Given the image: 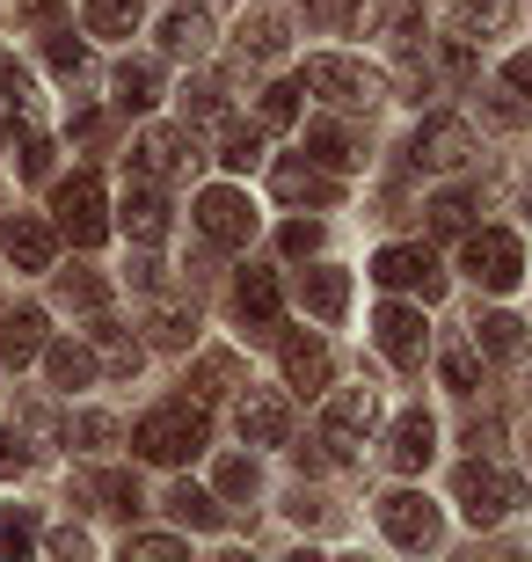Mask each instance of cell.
I'll return each instance as SVG.
<instances>
[{"label": "cell", "mask_w": 532, "mask_h": 562, "mask_svg": "<svg viewBox=\"0 0 532 562\" xmlns=\"http://www.w3.org/2000/svg\"><path fill=\"white\" fill-rule=\"evenodd\" d=\"M132 453L154 460V468H183V460L205 453V402H168L154 417L132 424Z\"/></svg>", "instance_id": "cell-1"}, {"label": "cell", "mask_w": 532, "mask_h": 562, "mask_svg": "<svg viewBox=\"0 0 532 562\" xmlns=\"http://www.w3.org/2000/svg\"><path fill=\"white\" fill-rule=\"evenodd\" d=\"M452 497H460V512H467V526H503L525 504V482L503 475V468H489V460L474 453L460 475H452Z\"/></svg>", "instance_id": "cell-2"}, {"label": "cell", "mask_w": 532, "mask_h": 562, "mask_svg": "<svg viewBox=\"0 0 532 562\" xmlns=\"http://www.w3.org/2000/svg\"><path fill=\"white\" fill-rule=\"evenodd\" d=\"M372 424H380V387H336L314 446L328 453V468H343V460H358V446H365Z\"/></svg>", "instance_id": "cell-3"}, {"label": "cell", "mask_w": 532, "mask_h": 562, "mask_svg": "<svg viewBox=\"0 0 532 562\" xmlns=\"http://www.w3.org/2000/svg\"><path fill=\"white\" fill-rule=\"evenodd\" d=\"M197 132L190 125H146L139 139H132V176H146V183H176V176H197Z\"/></svg>", "instance_id": "cell-4"}, {"label": "cell", "mask_w": 532, "mask_h": 562, "mask_svg": "<svg viewBox=\"0 0 532 562\" xmlns=\"http://www.w3.org/2000/svg\"><path fill=\"white\" fill-rule=\"evenodd\" d=\"M299 88H314V95L336 103V110H372L380 95H387V81H380L372 66H358V59H307Z\"/></svg>", "instance_id": "cell-5"}, {"label": "cell", "mask_w": 532, "mask_h": 562, "mask_svg": "<svg viewBox=\"0 0 532 562\" xmlns=\"http://www.w3.org/2000/svg\"><path fill=\"white\" fill-rule=\"evenodd\" d=\"M460 263H467L474 285H489V292H518V278H525V249H518V234L503 227H467V249H460Z\"/></svg>", "instance_id": "cell-6"}, {"label": "cell", "mask_w": 532, "mask_h": 562, "mask_svg": "<svg viewBox=\"0 0 532 562\" xmlns=\"http://www.w3.org/2000/svg\"><path fill=\"white\" fill-rule=\"evenodd\" d=\"M52 212H59V234H73V249H95L110 234V212H103V183L95 176H66L59 190H52Z\"/></svg>", "instance_id": "cell-7"}, {"label": "cell", "mask_w": 532, "mask_h": 562, "mask_svg": "<svg viewBox=\"0 0 532 562\" xmlns=\"http://www.w3.org/2000/svg\"><path fill=\"white\" fill-rule=\"evenodd\" d=\"M197 234H205L212 249H248V234H256V205H248V190L212 183L205 198H197Z\"/></svg>", "instance_id": "cell-8"}, {"label": "cell", "mask_w": 532, "mask_h": 562, "mask_svg": "<svg viewBox=\"0 0 532 562\" xmlns=\"http://www.w3.org/2000/svg\"><path fill=\"white\" fill-rule=\"evenodd\" d=\"M409 161L430 168V176H452V168H467V161H474V132H467V117H423V125H416V139H409Z\"/></svg>", "instance_id": "cell-9"}, {"label": "cell", "mask_w": 532, "mask_h": 562, "mask_svg": "<svg viewBox=\"0 0 532 562\" xmlns=\"http://www.w3.org/2000/svg\"><path fill=\"white\" fill-rule=\"evenodd\" d=\"M372 336H380V351H387L401 373H416V366H423V351H430L423 307H401V300H387V307L372 314Z\"/></svg>", "instance_id": "cell-10"}, {"label": "cell", "mask_w": 532, "mask_h": 562, "mask_svg": "<svg viewBox=\"0 0 532 562\" xmlns=\"http://www.w3.org/2000/svg\"><path fill=\"white\" fill-rule=\"evenodd\" d=\"M380 533L394 548H438V504L416 490H394V497H380Z\"/></svg>", "instance_id": "cell-11"}, {"label": "cell", "mask_w": 532, "mask_h": 562, "mask_svg": "<svg viewBox=\"0 0 532 562\" xmlns=\"http://www.w3.org/2000/svg\"><path fill=\"white\" fill-rule=\"evenodd\" d=\"M372 278H380L387 292H423V300H438V292H445V278H438L430 249H409V241H394V249L372 256Z\"/></svg>", "instance_id": "cell-12"}, {"label": "cell", "mask_w": 532, "mask_h": 562, "mask_svg": "<svg viewBox=\"0 0 532 562\" xmlns=\"http://www.w3.org/2000/svg\"><path fill=\"white\" fill-rule=\"evenodd\" d=\"M0 249L15 271H52V256H59V227L37 220V212H15L8 227H0Z\"/></svg>", "instance_id": "cell-13"}, {"label": "cell", "mask_w": 532, "mask_h": 562, "mask_svg": "<svg viewBox=\"0 0 532 562\" xmlns=\"http://www.w3.org/2000/svg\"><path fill=\"white\" fill-rule=\"evenodd\" d=\"M241 438L248 446H285L292 438V409L278 387H248L241 395Z\"/></svg>", "instance_id": "cell-14"}, {"label": "cell", "mask_w": 532, "mask_h": 562, "mask_svg": "<svg viewBox=\"0 0 532 562\" xmlns=\"http://www.w3.org/2000/svg\"><path fill=\"white\" fill-rule=\"evenodd\" d=\"M270 183H278V198H285V205H336V198H343V190H336V176H328L321 161H278V176H270Z\"/></svg>", "instance_id": "cell-15"}, {"label": "cell", "mask_w": 532, "mask_h": 562, "mask_svg": "<svg viewBox=\"0 0 532 562\" xmlns=\"http://www.w3.org/2000/svg\"><path fill=\"white\" fill-rule=\"evenodd\" d=\"M44 351V307H0V366H30Z\"/></svg>", "instance_id": "cell-16"}, {"label": "cell", "mask_w": 532, "mask_h": 562, "mask_svg": "<svg viewBox=\"0 0 532 562\" xmlns=\"http://www.w3.org/2000/svg\"><path fill=\"white\" fill-rule=\"evenodd\" d=\"M430 453H438V424H430L423 409H409V417L394 424V438H387V460L401 468V475H416V468H430Z\"/></svg>", "instance_id": "cell-17"}, {"label": "cell", "mask_w": 532, "mask_h": 562, "mask_svg": "<svg viewBox=\"0 0 532 562\" xmlns=\"http://www.w3.org/2000/svg\"><path fill=\"white\" fill-rule=\"evenodd\" d=\"M124 234H132V241H146V249L168 234V198H161V183H146V176H139V190H124Z\"/></svg>", "instance_id": "cell-18"}, {"label": "cell", "mask_w": 532, "mask_h": 562, "mask_svg": "<svg viewBox=\"0 0 532 562\" xmlns=\"http://www.w3.org/2000/svg\"><path fill=\"white\" fill-rule=\"evenodd\" d=\"M161 52L168 59H205L212 52V15L205 8H176V15H161Z\"/></svg>", "instance_id": "cell-19"}, {"label": "cell", "mask_w": 532, "mask_h": 562, "mask_svg": "<svg viewBox=\"0 0 532 562\" xmlns=\"http://www.w3.org/2000/svg\"><path fill=\"white\" fill-rule=\"evenodd\" d=\"M37 358H44V373H52V387H66V395L95 380V351H88V344H73V336H59V344L44 336V351H37Z\"/></svg>", "instance_id": "cell-20"}, {"label": "cell", "mask_w": 532, "mask_h": 562, "mask_svg": "<svg viewBox=\"0 0 532 562\" xmlns=\"http://www.w3.org/2000/svg\"><path fill=\"white\" fill-rule=\"evenodd\" d=\"M234 307H241L248 336H270V329H278V278H270V271H248L241 285H234Z\"/></svg>", "instance_id": "cell-21"}, {"label": "cell", "mask_w": 532, "mask_h": 562, "mask_svg": "<svg viewBox=\"0 0 532 562\" xmlns=\"http://www.w3.org/2000/svg\"><path fill=\"white\" fill-rule=\"evenodd\" d=\"M285 380L299 395H321L328 387V344L321 336H285Z\"/></svg>", "instance_id": "cell-22"}, {"label": "cell", "mask_w": 532, "mask_h": 562, "mask_svg": "<svg viewBox=\"0 0 532 562\" xmlns=\"http://www.w3.org/2000/svg\"><path fill=\"white\" fill-rule=\"evenodd\" d=\"M241 59H256V66H278V59H285V15H270V8L241 15Z\"/></svg>", "instance_id": "cell-23"}, {"label": "cell", "mask_w": 532, "mask_h": 562, "mask_svg": "<svg viewBox=\"0 0 532 562\" xmlns=\"http://www.w3.org/2000/svg\"><path fill=\"white\" fill-rule=\"evenodd\" d=\"M168 512H176V526H190V533L226 526V504L212 497V490H197V482H176V490H168Z\"/></svg>", "instance_id": "cell-24"}, {"label": "cell", "mask_w": 532, "mask_h": 562, "mask_svg": "<svg viewBox=\"0 0 532 562\" xmlns=\"http://www.w3.org/2000/svg\"><path fill=\"white\" fill-rule=\"evenodd\" d=\"M190 336H197V307H183V300H161V307L146 314V344L154 351H183Z\"/></svg>", "instance_id": "cell-25"}, {"label": "cell", "mask_w": 532, "mask_h": 562, "mask_svg": "<svg viewBox=\"0 0 532 562\" xmlns=\"http://www.w3.org/2000/svg\"><path fill=\"white\" fill-rule=\"evenodd\" d=\"M474 351L518 366V358H525V322H518V314H482V322H474Z\"/></svg>", "instance_id": "cell-26"}, {"label": "cell", "mask_w": 532, "mask_h": 562, "mask_svg": "<svg viewBox=\"0 0 532 562\" xmlns=\"http://www.w3.org/2000/svg\"><path fill=\"white\" fill-rule=\"evenodd\" d=\"M299 300H307L314 322H343V307H350V278H343V271H307V278H299Z\"/></svg>", "instance_id": "cell-27"}, {"label": "cell", "mask_w": 532, "mask_h": 562, "mask_svg": "<svg viewBox=\"0 0 532 562\" xmlns=\"http://www.w3.org/2000/svg\"><path fill=\"white\" fill-rule=\"evenodd\" d=\"M81 497H95V512H110V519H132V512H139V482L95 468V475H81Z\"/></svg>", "instance_id": "cell-28"}, {"label": "cell", "mask_w": 532, "mask_h": 562, "mask_svg": "<svg viewBox=\"0 0 532 562\" xmlns=\"http://www.w3.org/2000/svg\"><path fill=\"white\" fill-rule=\"evenodd\" d=\"M307 154L321 168H358V161H365V146L350 139L343 125H328V117H321V125H307Z\"/></svg>", "instance_id": "cell-29"}, {"label": "cell", "mask_w": 532, "mask_h": 562, "mask_svg": "<svg viewBox=\"0 0 532 562\" xmlns=\"http://www.w3.org/2000/svg\"><path fill=\"white\" fill-rule=\"evenodd\" d=\"M117 103H124V110H154V103H161V66L124 59V66H117Z\"/></svg>", "instance_id": "cell-30"}, {"label": "cell", "mask_w": 532, "mask_h": 562, "mask_svg": "<svg viewBox=\"0 0 532 562\" xmlns=\"http://www.w3.org/2000/svg\"><path fill=\"white\" fill-rule=\"evenodd\" d=\"M190 387H197V402H212V395H226V387H248V380H241V366H234V351H205L197 373H190Z\"/></svg>", "instance_id": "cell-31"}, {"label": "cell", "mask_w": 532, "mask_h": 562, "mask_svg": "<svg viewBox=\"0 0 532 562\" xmlns=\"http://www.w3.org/2000/svg\"><path fill=\"white\" fill-rule=\"evenodd\" d=\"M380 30H387L394 52H416V44H423V8H416V0H387V8H380Z\"/></svg>", "instance_id": "cell-32"}, {"label": "cell", "mask_w": 532, "mask_h": 562, "mask_svg": "<svg viewBox=\"0 0 532 562\" xmlns=\"http://www.w3.org/2000/svg\"><path fill=\"white\" fill-rule=\"evenodd\" d=\"M139 8L146 0H88V30L95 37H132L139 30Z\"/></svg>", "instance_id": "cell-33"}, {"label": "cell", "mask_w": 532, "mask_h": 562, "mask_svg": "<svg viewBox=\"0 0 532 562\" xmlns=\"http://www.w3.org/2000/svg\"><path fill=\"white\" fill-rule=\"evenodd\" d=\"M0 117H22V125L37 117V88H30V74L8 66V59H0Z\"/></svg>", "instance_id": "cell-34"}, {"label": "cell", "mask_w": 532, "mask_h": 562, "mask_svg": "<svg viewBox=\"0 0 532 562\" xmlns=\"http://www.w3.org/2000/svg\"><path fill=\"white\" fill-rule=\"evenodd\" d=\"M438 373H445L452 395H474V387H482V351H474V344H452V351L438 358Z\"/></svg>", "instance_id": "cell-35"}, {"label": "cell", "mask_w": 532, "mask_h": 562, "mask_svg": "<svg viewBox=\"0 0 532 562\" xmlns=\"http://www.w3.org/2000/svg\"><path fill=\"white\" fill-rule=\"evenodd\" d=\"M430 234H467L474 227V198L467 190H445V198H430Z\"/></svg>", "instance_id": "cell-36"}, {"label": "cell", "mask_w": 532, "mask_h": 562, "mask_svg": "<svg viewBox=\"0 0 532 562\" xmlns=\"http://www.w3.org/2000/svg\"><path fill=\"white\" fill-rule=\"evenodd\" d=\"M66 438H73L81 453H110V438H117V417H110V409H81V417L66 424Z\"/></svg>", "instance_id": "cell-37"}, {"label": "cell", "mask_w": 532, "mask_h": 562, "mask_svg": "<svg viewBox=\"0 0 532 562\" xmlns=\"http://www.w3.org/2000/svg\"><path fill=\"white\" fill-rule=\"evenodd\" d=\"M460 22H467L474 37H503V30L518 22V8H511V0H467V8H460Z\"/></svg>", "instance_id": "cell-38"}, {"label": "cell", "mask_w": 532, "mask_h": 562, "mask_svg": "<svg viewBox=\"0 0 532 562\" xmlns=\"http://www.w3.org/2000/svg\"><path fill=\"white\" fill-rule=\"evenodd\" d=\"M95 344H103V366H110V373H139V358H146V351L117 329V322H95Z\"/></svg>", "instance_id": "cell-39"}, {"label": "cell", "mask_w": 532, "mask_h": 562, "mask_svg": "<svg viewBox=\"0 0 532 562\" xmlns=\"http://www.w3.org/2000/svg\"><path fill=\"white\" fill-rule=\"evenodd\" d=\"M219 161H226V168H256V161H263V132H256V125H226Z\"/></svg>", "instance_id": "cell-40"}, {"label": "cell", "mask_w": 532, "mask_h": 562, "mask_svg": "<svg viewBox=\"0 0 532 562\" xmlns=\"http://www.w3.org/2000/svg\"><path fill=\"white\" fill-rule=\"evenodd\" d=\"M59 300H66V307H81V314H95V307L110 300V285H103L95 271H66V278H59Z\"/></svg>", "instance_id": "cell-41"}, {"label": "cell", "mask_w": 532, "mask_h": 562, "mask_svg": "<svg viewBox=\"0 0 532 562\" xmlns=\"http://www.w3.org/2000/svg\"><path fill=\"white\" fill-rule=\"evenodd\" d=\"M212 117H226V88L219 81H197L183 95V125H212Z\"/></svg>", "instance_id": "cell-42"}, {"label": "cell", "mask_w": 532, "mask_h": 562, "mask_svg": "<svg viewBox=\"0 0 532 562\" xmlns=\"http://www.w3.org/2000/svg\"><path fill=\"white\" fill-rule=\"evenodd\" d=\"M299 15L321 22V30H350V22L365 15V0H299Z\"/></svg>", "instance_id": "cell-43"}, {"label": "cell", "mask_w": 532, "mask_h": 562, "mask_svg": "<svg viewBox=\"0 0 532 562\" xmlns=\"http://www.w3.org/2000/svg\"><path fill=\"white\" fill-rule=\"evenodd\" d=\"M256 490H263V475H256V460H248V453L219 460V497H256Z\"/></svg>", "instance_id": "cell-44"}, {"label": "cell", "mask_w": 532, "mask_h": 562, "mask_svg": "<svg viewBox=\"0 0 532 562\" xmlns=\"http://www.w3.org/2000/svg\"><path fill=\"white\" fill-rule=\"evenodd\" d=\"M30 548H37V519H30V512H8V519H0V562L8 555H30Z\"/></svg>", "instance_id": "cell-45"}, {"label": "cell", "mask_w": 532, "mask_h": 562, "mask_svg": "<svg viewBox=\"0 0 532 562\" xmlns=\"http://www.w3.org/2000/svg\"><path fill=\"white\" fill-rule=\"evenodd\" d=\"M263 132H285V125H299V88H263Z\"/></svg>", "instance_id": "cell-46"}, {"label": "cell", "mask_w": 532, "mask_h": 562, "mask_svg": "<svg viewBox=\"0 0 532 562\" xmlns=\"http://www.w3.org/2000/svg\"><path fill=\"white\" fill-rule=\"evenodd\" d=\"M124 555H146V562H176V555H183V541H168V533H132V541H124Z\"/></svg>", "instance_id": "cell-47"}, {"label": "cell", "mask_w": 532, "mask_h": 562, "mask_svg": "<svg viewBox=\"0 0 532 562\" xmlns=\"http://www.w3.org/2000/svg\"><path fill=\"white\" fill-rule=\"evenodd\" d=\"M44 59H52V74H81V44L66 37V30H52V44H44Z\"/></svg>", "instance_id": "cell-48"}, {"label": "cell", "mask_w": 532, "mask_h": 562, "mask_svg": "<svg viewBox=\"0 0 532 562\" xmlns=\"http://www.w3.org/2000/svg\"><path fill=\"white\" fill-rule=\"evenodd\" d=\"M278 241H285V256H314V249H321V227H314V220H292Z\"/></svg>", "instance_id": "cell-49"}, {"label": "cell", "mask_w": 532, "mask_h": 562, "mask_svg": "<svg viewBox=\"0 0 532 562\" xmlns=\"http://www.w3.org/2000/svg\"><path fill=\"white\" fill-rule=\"evenodd\" d=\"M22 176H30V183L52 176V139H22Z\"/></svg>", "instance_id": "cell-50"}, {"label": "cell", "mask_w": 532, "mask_h": 562, "mask_svg": "<svg viewBox=\"0 0 532 562\" xmlns=\"http://www.w3.org/2000/svg\"><path fill=\"white\" fill-rule=\"evenodd\" d=\"M22 468H30V453H22V438H15V431H0V482H15Z\"/></svg>", "instance_id": "cell-51"}, {"label": "cell", "mask_w": 532, "mask_h": 562, "mask_svg": "<svg viewBox=\"0 0 532 562\" xmlns=\"http://www.w3.org/2000/svg\"><path fill=\"white\" fill-rule=\"evenodd\" d=\"M52 555H88V533L81 526H59V533H52Z\"/></svg>", "instance_id": "cell-52"}, {"label": "cell", "mask_w": 532, "mask_h": 562, "mask_svg": "<svg viewBox=\"0 0 532 562\" xmlns=\"http://www.w3.org/2000/svg\"><path fill=\"white\" fill-rule=\"evenodd\" d=\"M503 81H511V88H518V95H532V52H518V59H511V66H503Z\"/></svg>", "instance_id": "cell-53"}, {"label": "cell", "mask_w": 532, "mask_h": 562, "mask_svg": "<svg viewBox=\"0 0 532 562\" xmlns=\"http://www.w3.org/2000/svg\"><path fill=\"white\" fill-rule=\"evenodd\" d=\"M467 446H474V453H496V417H482V424H467Z\"/></svg>", "instance_id": "cell-54"}, {"label": "cell", "mask_w": 532, "mask_h": 562, "mask_svg": "<svg viewBox=\"0 0 532 562\" xmlns=\"http://www.w3.org/2000/svg\"><path fill=\"white\" fill-rule=\"evenodd\" d=\"M15 15H30V22H52V15H59V0H15Z\"/></svg>", "instance_id": "cell-55"}, {"label": "cell", "mask_w": 532, "mask_h": 562, "mask_svg": "<svg viewBox=\"0 0 532 562\" xmlns=\"http://www.w3.org/2000/svg\"><path fill=\"white\" fill-rule=\"evenodd\" d=\"M292 519L314 526V519H321V497H307V490H299V497H292Z\"/></svg>", "instance_id": "cell-56"}, {"label": "cell", "mask_w": 532, "mask_h": 562, "mask_svg": "<svg viewBox=\"0 0 532 562\" xmlns=\"http://www.w3.org/2000/svg\"><path fill=\"white\" fill-rule=\"evenodd\" d=\"M525 453H532V431H525Z\"/></svg>", "instance_id": "cell-57"}]
</instances>
